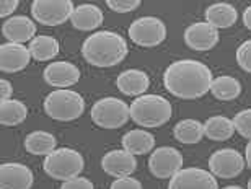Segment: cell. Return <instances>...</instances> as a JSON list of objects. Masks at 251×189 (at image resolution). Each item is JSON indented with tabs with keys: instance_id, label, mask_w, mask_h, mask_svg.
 <instances>
[{
	"instance_id": "1",
	"label": "cell",
	"mask_w": 251,
	"mask_h": 189,
	"mask_svg": "<svg viewBox=\"0 0 251 189\" xmlns=\"http://www.w3.org/2000/svg\"><path fill=\"white\" fill-rule=\"evenodd\" d=\"M212 72L204 62L194 59H179L163 72V85L175 98L198 99L210 92Z\"/></svg>"
},
{
	"instance_id": "2",
	"label": "cell",
	"mask_w": 251,
	"mask_h": 189,
	"mask_svg": "<svg viewBox=\"0 0 251 189\" xmlns=\"http://www.w3.org/2000/svg\"><path fill=\"white\" fill-rule=\"evenodd\" d=\"M127 52L126 39L119 33L108 29L92 33L82 44V57L95 67L118 66L126 59Z\"/></svg>"
},
{
	"instance_id": "3",
	"label": "cell",
	"mask_w": 251,
	"mask_h": 189,
	"mask_svg": "<svg viewBox=\"0 0 251 189\" xmlns=\"http://www.w3.org/2000/svg\"><path fill=\"white\" fill-rule=\"evenodd\" d=\"M173 114L172 103L160 94H142L130 104V119L140 127H160Z\"/></svg>"
},
{
	"instance_id": "4",
	"label": "cell",
	"mask_w": 251,
	"mask_h": 189,
	"mask_svg": "<svg viewBox=\"0 0 251 189\" xmlns=\"http://www.w3.org/2000/svg\"><path fill=\"white\" fill-rule=\"evenodd\" d=\"M44 111L54 121H75L85 111V99L74 90H54L44 98Z\"/></svg>"
},
{
	"instance_id": "5",
	"label": "cell",
	"mask_w": 251,
	"mask_h": 189,
	"mask_svg": "<svg viewBox=\"0 0 251 189\" xmlns=\"http://www.w3.org/2000/svg\"><path fill=\"white\" fill-rule=\"evenodd\" d=\"M85 168V160L82 153L74 148L61 147L44 158L43 170L52 180L69 181L72 178L80 176Z\"/></svg>"
},
{
	"instance_id": "6",
	"label": "cell",
	"mask_w": 251,
	"mask_h": 189,
	"mask_svg": "<svg viewBox=\"0 0 251 189\" xmlns=\"http://www.w3.org/2000/svg\"><path fill=\"white\" fill-rule=\"evenodd\" d=\"M90 116L98 127L119 129L130 119V106L121 98L106 96L93 104Z\"/></svg>"
},
{
	"instance_id": "7",
	"label": "cell",
	"mask_w": 251,
	"mask_h": 189,
	"mask_svg": "<svg viewBox=\"0 0 251 189\" xmlns=\"http://www.w3.org/2000/svg\"><path fill=\"white\" fill-rule=\"evenodd\" d=\"M130 41L140 47L160 46L167 38V26L157 17H140L129 24Z\"/></svg>"
},
{
	"instance_id": "8",
	"label": "cell",
	"mask_w": 251,
	"mask_h": 189,
	"mask_svg": "<svg viewBox=\"0 0 251 189\" xmlns=\"http://www.w3.org/2000/svg\"><path fill=\"white\" fill-rule=\"evenodd\" d=\"M74 8L70 0H34L31 3V15L33 20L44 26H57L70 20Z\"/></svg>"
},
{
	"instance_id": "9",
	"label": "cell",
	"mask_w": 251,
	"mask_h": 189,
	"mask_svg": "<svg viewBox=\"0 0 251 189\" xmlns=\"http://www.w3.org/2000/svg\"><path fill=\"white\" fill-rule=\"evenodd\" d=\"M183 168V155L175 147H158L149 158V170L158 180L175 176Z\"/></svg>"
},
{
	"instance_id": "10",
	"label": "cell",
	"mask_w": 251,
	"mask_h": 189,
	"mask_svg": "<svg viewBox=\"0 0 251 189\" xmlns=\"http://www.w3.org/2000/svg\"><path fill=\"white\" fill-rule=\"evenodd\" d=\"M245 163L247 162L238 150L220 148L209 158V171L217 178L230 180V178H237L245 170Z\"/></svg>"
},
{
	"instance_id": "11",
	"label": "cell",
	"mask_w": 251,
	"mask_h": 189,
	"mask_svg": "<svg viewBox=\"0 0 251 189\" xmlns=\"http://www.w3.org/2000/svg\"><path fill=\"white\" fill-rule=\"evenodd\" d=\"M168 189H219V185L210 171L191 166L181 168L170 178Z\"/></svg>"
},
{
	"instance_id": "12",
	"label": "cell",
	"mask_w": 251,
	"mask_h": 189,
	"mask_svg": "<svg viewBox=\"0 0 251 189\" xmlns=\"http://www.w3.org/2000/svg\"><path fill=\"white\" fill-rule=\"evenodd\" d=\"M184 43L193 51H209L217 46L219 29H215L207 22L193 23L184 29Z\"/></svg>"
},
{
	"instance_id": "13",
	"label": "cell",
	"mask_w": 251,
	"mask_h": 189,
	"mask_svg": "<svg viewBox=\"0 0 251 189\" xmlns=\"http://www.w3.org/2000/svg\"><path fill=\"white\" fill-rule=\"evenodd\" d=\"M80 80L78 67L72 62L56 61L44 69V82L57 90H65Z\"/></svg>"
},
{
	"instance_id": "14",
	"label": "cell",
	"mask_w": 251,
	"mask_h": 189,
	"mask_svg": "<svg viewBox=\"0 0 251 189\" xmlns=\"http://www.w3.org/2000/svg\"><path fill=\"white\" fill-rule=\"evenodd\" d=\"M33 171L23 163H2L0 166V189H31Z\"/></svg>"
},
{
	"instance_id": "15",
	"label": "cell",
	"mask_w": 251,
	"mask_h": 189,
	"mask_svg": "<svg viewBox=\"0 0 251 189\" xmlns=\"http://www.w3.org/2000/svg\"><path fill=\"white\" fill-rule=\"evenodd\" d=\"M101 168L108 176L116 178H124L130 176L137 168V162H135V155L129 153L127 150H111L104 153L101 158Z\"/></svg>"
},
{
	"instance_id": "16",
	"label": "cell",
	"mask_w": 251,
	"mask_h": 189,
	"mask_svg": "<svg viewBox=\"0 0 251 189\" xmlns=\"http://www.w3.org/2000/svg\"><path fill=\"white\" fill-rule=\"evenodd\" d=\"M31 61V52L26 46L17 43H5L0 46V71L5 73L22 72Z\"/></svg>"
},
{
	"instance_id": "17",
	"label": "cell",
	"mask_w": 251,
	"mask_h": 189,
	"mask_svg": "<svg viewBox=\"0 0 251 189\" xmlns=\"http://www.w3.org/2000/svg\"><path fill=\"white\" fill-rule=\"evenodd\" d=\"M2 34L8 43H31L36 38V24L31 18L25 17V15H17V17H10L5 20Z\"/></svg>"
},
{
	"instance_id": "18",
	"label": "cell",
	"mask_w": 251,
	"mask_h": 189,
	"mask_svg": "<svg viewBox=\"0 0 251 189\" xmlns=\"http://www.w3.org/2000/svg\"><path fill=\"white\" fill-rule=\"evenodd\" d=\"M116 87L126 96H142L150 87V78L144 71L139 69H129L118 75Z\"/></svg>"
},
{
	"instance_id": "19",
	"label": "cell",
	"mask_w": 251,
	"mask_h": 189,
	"mask_svg": "<svg viewBox=\"0 0 251 189\" xmlns=\"http://www.w3.org/2000/svg\"><path fill=\"white\" fill-rule=\"evenodd\" d=\"M70 23L75 29H80V31H95L103 23V12L97 5L82 3L74 8Z\"/></svg>"
},
{
	"instance_id": "20",
	"label": "cell",
	"mask_w": 251,
	"mask_h": 189,
	"mask_svg": "<svg viewBox=\"0 0 251 189\" xmlns=\"http://www.w3.org/2000/svg\"><path fill=\"white\" fill-rule=\"evenodd\" d=\"M238 12L232 3L217 2L212 3L205 10V22L212 24L215 29L220 28H230L237 23Z\"/></svg>"
},
{
	"instance_id": "21",
	"label": "cell",
	"mask_w": 251,
	"mask_h": 189,
	"mask_svg": "<svg viewBox=\"0 0 251 189\" xmlns=\"http://www.w3.org/2000/svg\"><path fill=\"white\" fill-rule=\"evenodd\" d=\"M155 147V137L144 129H132L123 136V148L132 155H145Z\"/></svg>"
},
{
	"instance_id": "22",
	"label": "cell",
	"mask_w": 251,
	"mask_h": 189,
	"mask_svg": "<svg viewBox=\"0 0 251 189\" xmlns=\"http://www.w3.org/2000/svg\"><path fill=\"white\" fill-rule=\"evenodd\" d=\"M56 147H57V141L51 132L34 131L25 137V148H26L28 153H33V155L48 157L49 153L56 150Z\"/></svg>"
},
{
	"instance_id": "23",
	"label": "cell",
	"mask_w": 251,
	"mask_h": 189,
	"mask_svg": "<svg viewBox=\"0 0 251 189\" xmlns=\"http://www.w3.org/2000/svg\"><path fill=\"white\" fill-rule=\"evenodd\" d=\"M235 134L233 121L225 116H212L204 122V136L215 142L228 141Z\"/></svg>"
},
{
	"instance_id": "24",
	"label": "cell",
	"mask_w": 251,
	"mask_h": 189,
	"mask_svg": "<svg viewBox=\"0 0 251 189\" xmlns=\"http://www.w3.org/2000/svg\"><path fill=\"white\" fill-rule=\"evenodd\" d=\"M173 136L178 142L193 145L204 137V124L196 121V119H183V121L175 124Z\"/></svg>"
},
{
	"instance_id": "25",
	"label": "cell",
	"mask_w": 251,
	"mask_h": 189,
	"mask_svg": "<svg viewBox=\"0 0 251 189\" xmlns=\"http://www.w3.org/2000/svg\"><path fill=\"white\" fill-rule=\"evenodd\" d=\"M29 52H31V57L36 59V61H51V59H56L59 54V43L56 38L48 36V34H39L29 43Z\"/></svg>"
},
{
	"instance_id": "26",
	"label": "cell",
	"mask_w": 251,
	"mask_h": 189,
	"mask_svg": "<svg viewBox=\"0 0 251 189\" xmlns=\"http://www.w3.org/2000/svg\"><path fill=\"white\" fill-rule=\"evenodd\" d=\"M210 93H212L214 98L220 99V101H232V99L240 96V93H242V85H240V82L235 77L220 75L212 80Z\"/></svg>"
},
{
	"instance_id": "27",
	"label": "cell",
	"mask_w": 251,
	"mask_h": 189,
	"mask_svg": "<svg viewBox=\"0 0 251 189\" xmlns=\"http://www.w3.org/2000/svg\"><path fill=\"white\" fill-rule=\"evenodd\" d=\"M28 116L26 104L18 99H5L0 103V122L3 126H18Z\"/></svg>"
},
{
	"instance_id": "28",
	"label": "cell",
	"mask_w": 251,
	"mask_h": 189,
	"mask_svg": "<svg viewBox=\"0 0 251 189\" xmlns=\"http://www.w3.org/2000/svg\"><path fill=\"white\" fill-rule=\"evenodd\" d=\"M232 121L235 126V132H238L245 139H251V108L235 114Z\"/></svg>"
},
{
	"instance_id": "29",
	"label": "cell",
	"mask_w": 251,
	"mask_h": 189,
	"mask_svg": "<svg viewBox=\"0 0 251 189\" xmlns=\"http://www.w3.org/2000/svg\"><path fill=\"white\" fill-rule=\"evenodd\" d=\"M237 62L245 72L251 73V39H247L237 49Z\"/></svg>"
},
{
	"instance_id": "30",
	"label": "cell",
	"mask_w": 251,
	"mask_h": 189,
	"mask_svg": "<svg viewBox=\"0 0 251 189\" xmlns=\"http://www.w3.org/2000/svg\"><path fill=\"white\" fill-rule=\"evenodd\" d=\"M106 5L116 13H127L140 7V0H106Z\"/></svg>"
},
{
	"instance_id": "31",
	"label": "cell",
	"mask_w": 251,
	"mask_h": 189,
	"mask_svg": "<svg viewBox=\"0 0 251 189\" xmlns=\"http://www.w3.org/2000/svg\"><path fill=\"white\" fill-rule=\"evenodd\" d=\"M109 189H142L139 180H135L132 176H124V178H116L111 183Z\"/></svg>"
},
{
	"instance_id": "32",
	"label": "cell",
	"mask_w": 251,
	"mask_h": 189,
	"mask_svg": "<svg viewBox=\"0 0 251 189\" xmlns=\"http://www.w3.org/2000/svg\"><path fill=\"white\" fill-rule=\"evenodd\" d=\"M61 189H95V186H93L92 181L87 180V178L77 176V178H72V180H69V181H64Z\"/></svg>"
},
{
	"instance_id": "33",
	"label": "cell",
	"mask_w": 251,
	"mask_h": 189,
	"mask_svg": "<svg viewBox=\"0 0 251 189\" xmlns=\"http://www.w3.org/2000/svg\"><path fill=\"white\" fill-rule=\"evenodd\" d=\"M18 5H20L18 0H2V3H0V17L2 18L10 17L18 8Z\"/></svg>"
},
{
	"instance_id": "34",
	"label": "cell",
	"mask_w": 251,
	"mask_h": 189,
	"mask_svg": "<svg viewBox=\"0 0 251 189\" xmlns=\"http://www.w3.org/2000/svg\"><path fill=\"white\" fill-rule=\"evenodd\" d=\"M12 93H13L12 83L2 78V80H0V98H2V101H5V99H12Z\"/></svg>"
},
{
	"instance_id": "35",
	"label": "cell",
	"mask_w": 251,
	"mask_h": 189,
	"mask_svg": "<svg viewBox=\"0 0 251 189\" xmlns=\"http://www.w3.org/2000/svg\"><path fill=\"white\" fill-rule=\"evenodd\" d=\"M243 23H245V26H247L251 31V5L245 8V12H243Z\"/></svg>"
},
{
	"instance_id": "36",
	"label": "cell",
	"mask_w": 251,
	"mask_h": 189,
	"mask_svg": "<svg viewBox=\"0 0 251 189\" xmlns=\"http://www.w3.org/2000/svg\"><path fill=\"white\" fill-rule=\"evenodd\" d=\"M245 162H247L248 168L251 170V139H250V142L247 143V148H245Z\"/></svg>"
},
{
	"instance_id": "37",
	"label": "cell",
	"mask_w": 251,
	"mask_h": 189,
	"mask_svg": "<svg viewBox=\"0 0 251 189\" xmlns=\"http://www.w3.org/2000/svg\"><path fill=\"white\" fill-rule=\"evenodd\" d=\"M222 189H243V188H240V186H225Z\"/></svg>"
},
{
	"instance_id": "38",
	"label": "cell",
	"mask_w": 251,
	"mask_h": 189,
	"mask_svg": "<svg viewBox=\"0 0 251 189\" xmlns=\"http://www.w3.org/2000/svg\"><path fill=\"white\" fill-rule=\"evenodd\" d=\"M248 189H251V180L248 181Z\"/></svg>"
}]
</instances>
